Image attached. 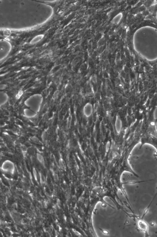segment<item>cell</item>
<instances>
[{
  "instance_id": "obj_6",
  "label": "cell",
  "mask_w": 157,
  "mask_h": 237,
  "mask_svg": "<svg viewBox=\"0 0 157 237\" xmlns=\"http://www.w3.org/2000/svg\"><path fill=\"white\" fill-rule=\"evenodd\" d=\"M148 180H143L140 181H128L122 183V184H127L129 185H134V184H137V183H140L148 181Z\"/></svg>"
},
{
  "instance_id": "obj_3",
  "label": "cell",
  "mask_w": 157,
  "mask_h": 237,
  "mask_svg": "<svg viewBox=\"0 0 157 237\" xmlns=\"http://www.w3.org/2000/svg\"><path fill=\"white\" fill-rule=\"evenodd\" d=\"M137 225L140 230L145 232V237L149 236L148 233V225L146 222L143 220V219L140 218L138 219Z\"/></svg>"
},
{
  "instance_id": "obj_7",
  "label": "cell",
  "mask_w": 157,
  "mask_h": 237,
  "mask_svg": "<svg viewBox=\"0 0 157 237\" xmlns=\"http://www.w3.org/2000/svg\"><path fill=\"white\" fill-rule=\"evenodd\" d=\"M120 189H121V190L123 194H124V196L126 198V199L127 200H128V201L129 202V203L130 205V202L129 201V199H128V196H127V193H126V191L125 190V189L124 188V187H123L122 186L121 187H120Z\"/></svg>"
},
{
  "instance_id": "obj_8",
  "label": "cell",
  "mask_w": 157,
  "mask_h": 237,
  "mask_svg": "<svg viewBox=\"0 0 157 237\" xmlns=\"http://www.w3.org/2000/svg\"><path fill=\"white\" fill-rule=\"evenodd\" d=\"M124 203L126 206V207L129 209L133 214H135L134 210L133 209L132 206H131V205H130L129 203H127V202L126 201H124Z\"/></svg>"
},
{
  "instance_id": "obj_10",
  "label": "cell",
  "mask_w": 157,
  "mask_h": 237,
  "mask_svg": "<svg viewBox=\"0 0 157 237\" xmlns=\"http://www.w3.org/2000/svg\"><path fill=\"white\" fill-rule=\"evenodd\" d=\"M110 142L108 141V142L107 143L106 145V150L107 152H108L110 149Z\"/></svg>"
},
{
  "instance_id": "obj_5",
  "label": "cell",
  "mask_w": 157,
  "mask_h": 237,
  "mask_svg": "<svg viewBox=\"0 0 157 237\" xmlns=\"http://www.w3.org/2000/svg\"><path fill=\"white\" fill-rule=\"evenodd\" d=\"M156 194L155 195L153 199H152V200L151 202H150V203L149 204V205H148V206L145 209V210H144V212H143V215H142V216L140 218L141 219H143L144 217H145L146 215L147 214V213L148 212V210H149V209L151 205L152 204V203L153 201H154V199H155V197L156 196Z\"/></svg>"
},
{
  "instance_id": "obj_1",
  "label": "cell",
  "mask_w": 157,
  "mask_h": 237,
  "mask_svg": "<svg viewBox=\"0 0 157 237\" xmlns=\"http://www.w3.org/2000/svg\"><path fill=\"white\" fill-rule=\"evenodd\" d=\"M5 85L0 81V107L5 105L9 100V96L4 90Z\"/></svg>"
},
{
  "instance_id": "obj_12",
  "label": "cell",
  "mask_w": 157,
  "mask_h": 237,
  "mask_svg": "<svg viewBox=\"0 0 157 237\" xmlns=\"http://www.w3.org/2000/svg\"><path fill=\"white\" fill-rule=\"evenodd\" d=\"M127 28V27L126 26H125L124 28Z\"/></svg>"
},
{
  "instance_id": "obj_11",
  "label": "cell",
  "mask_w": 157,
  "mask_h": 237,
  "mask_svg": "<svg viewBox=\"0 0 157 237\" xmlns=\"http://www.w3.org/2000/svg\"><path fill=\"white\" fill-rule=\"evenodd\" d=\"M154 222H152L150 224V225L151 226H153L154 225Z\"/></svg>"
},
{
  "instance_id": "obj_4",
  "label": "cell",
  "mask_w": 157,
  "mask_h": 237,
  "mask_svg": "<svg viewBox=\"0 0 157 237\" xmlns=\"http://www.w3.org/2000/svg\"><path fill=\"white\" fill-rule=\"evenodd\" d=\"M122 128V123L120 118L117 117L115 123V129L117 133H119Z\"/></svg>"
},
{
  "instance_id": "obj_2",
  "label": "cell",
  "mask_w": 157,
  "mask_h": 237,
  "mask_svg": "<svg viewBox=\"0 0 157 237\" xmlns=\"http://www.w3.org/2000/svg\"><path fill=\"white\" fill-rule=\"evenodd\" d=\"M1 168L4 171L11 174L14 173L15 169L14 163L9 160L4 162L2 163Z\"/></svg>"
},
{
  "instance_id": "obj_9",
  "label": "cell",
  "mask_w": 157,
  "mask_h": 237,
  "mask_svg": "<svg viewBox=\"0 0 157 237\" xmlns=\"http://www.w3.org/2000/svg\"><path fill=\"white\" fill-rule=\"evenodd\" d=\"M99 229L100 231L103 234L106 235H108L109 234V232L106 230H105L103 229H102L101 228H99Z\"/></svg>"
}]
</instances>
